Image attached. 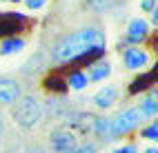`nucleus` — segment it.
I'll use <instances>...</instances> for the list:
<instances>
[{
  "instance_id": "obj_1",
  "label": "nucleus",
  "mask_w": 158,
  "mask_h": 153,
  "mask_svg": "<svg viewBox=\"0 0 158 153\" xmlns=\"http://www.w3.org/2000/svg\"><path fill=\"white\" fill-rule=\"evenodd\" d=\"M102 49H105V33L98 27H82V29H76V31L62 36L54 45L51 62L65 65L80 56H87L91 51H102Z\"/></svg>"
},
{
  "instance_id": "obj_2",
  "label": "nucleus",
  "mask_w": 158,
  "mask_h": 153,
  "mask_svg": "<svg viewBox=\"0 0 158 153\" xmlns=\"http://www.w3.org/2000/svg\"><path fill=\"white\" fill-rule=\"evenodd\" d=\"M11 118L20 129H34L40 120H43V104H40L38 96L34 93H27V96H20L14 102V109H11Z\"/></svg>"
},
{
  "instance_id": "obj_3",
  "label": "nucleus",
  "mask_w": 158,
  "mask_h": 153,
  "mask_svg": "<svg viewBox=\"0 0 158 153\" xmlns=\"http://www.w3.org/2000/svg\"><path fill=\"white\" fill-rule=\"evenodd\" d=\"M143 122V113L138 111V107H129V109H123L116 118H111V131H114V138L125 135L129 131L138 129Z\"/></svg>"
},
{
  "instance_id": "obj_4",
  "label": "nucleus",
  "mask_w": 158,
  "mask_h": 153,
  "mask_svg": "<svg viewBox=\"0 0 158 153\" xmlns=\"http://www.w3.org/2000/svg\"><path fill=\"white\" fill-rule=\"evenodd\" d=\"M120 58H123V67L127 71H140L152 65V53L140 47H125Z\"/></svg>"
},
{
  "instance_id": "obj_5",
  "label": "nucleus",
  "mask_w": 158,
  "mask_h": 153,
  "mask_svg": "<svg viewBox=\"0 0 158 153\" xmlns=\"http://www.w3.org/2000/svg\"><path fill=\"white\" fill-rule=\"evenodd\" d=\"M76 144H78L76 133H71L69 129H54L49 135V147L54 153H69Z\"/></svg>"
},
{
  "instance_id": "obj_6",
  "label": "nucleus",
  "mask_w": 158,
  "mask_h": 153,
  "mask_svg": "<svg viewBox=\"0 0 158 153\" xmlns=\"http://www.w3.org/2000/svg\"><path fill=\"white\" fill-rule=\"evenodd\" d=\"M116 100H118V87L116 84H105L102 89H98L96 93H94L91 102H94V107L100 109V111H107L116 104Z\"/></svg>"
},
{
  "instance_id": "obj_7",
  "label": "nucleus",
  "mask_w": 158,
  "mask_h": 153,
  "mask_svg": "<svg viewBox=\"0 0 158 153\" xmlns=\"http://www.w3.org/2000/svg\"><path fill=\"white\" fill-rule=\"evenodd\" d=\"M23 96V87L14 78H0V104H14Z\"/></svg>"
},
{
  "instance_id": "obj_8",
  "label": "nucleus",
  "mask_w": 158,
  "mask_h": 153,
  "mask_svg": "<svg viewBox=\"0 0 158 153\" xmlns=\"http://www.w3.org/2000/svg\"><path fill=\"white\" fill-rule=\"evenodd\" d=\"M147 33H149V22H147L145 18L136 16V18L129 20V25H127V38H129V40L140 42L143 38H147Z\"/></svg>"
},
{
  "instance_id": "obj_9",
  "label": "nucleus",
  "mask_w": 158,
  "mask_h": 153,
  "mask_svg": "<svg viewBox=\"0 0 158 153\" xmlns=\"http://www.w3.org/2000/svg\"><path fill=\"white\" fill-rule=\"evenodd\" d=\"M91 129H94V133H96L102 142L116 140L114 138V131H111V118H105V116L96 118V120H94V124H91Z\"/></svg>"
},
{
  "instance_id": "obj_10",
  "label": "nucleus",
  "mask_w": 158,
  "mask_h": 153,
  "mask_svg": "<svg viewBox=\"0 0 158 153\" xmlns=\"http://www.w3.org/2000/svg\"><path fill=\"white\" fill-rule=\"evenodd\" d=\"M111 76V65H109V60H100V62H94L89 67V82H102L105 78H109Z\"/></svg>"
},
{
  "instance_id": "obj_11",
  "label": "nucleus",
  "mask_w": 158,
  "mask_h": 153,
  "mask_svg": "<svg viewBox=\"0 0 158 153\" xmlns=\"http://www.w3.org/2000/svg\"><path fill=\"white\" fill-rule=\"evenodd\" d=\"M25 40L23 38H5L0 42V56H16L25 49Z\"/></svg>"
},
{
  "instance_id": "obj_12",
  "label": "nucleus",
  "mask_w": 158,
  "mask_h": 153,
  "mask_svg": "<svg viewBox=\"0 0 158 153\" xmlns=\"http://www.w3.org/2000/svg\"><path fill=\"white\" fill-rule=\"evenodd\" d=\"M138 111L143 113V118H156L158 113V102H156V89H152V93L140 100Z\"/></svg>"
},
{
  "instance_id": "obj_13",
  "label": "nucleus",
  "mask_w": 158,
  "mask_h": 153,
  "mask_svg": "<svg viewBox=\"0 0 158 153\" xmlns=\"http://www.w3.org/2000/svg\"><path fill=\"white\" fill-rule=\"evenodd\" d=\"M67 84H69V89H73V91H82V89L89 84V78H87L85 71H73V73L67 78Z\"/></svg>"
},
{
  "instance_id": "obj_14",
  "label": "nucleus",
  "mask_w": 158,
  "mask_h": 153,
  "mask_svg": "<svg viewBox=\"0 0 158 153\" xmlns=\"http://www.w3.org/2000/svg\"><path fill=\"white\" fill-rule=\"evenodd\" d=\"M69 153H98V147L94 142H85V144H76Z\"/></svg>"
},
{
  "instance_id": "obj_15",
  "label": "nucleus",
  "mask_w": 158,
  "mask_h": 153,
  "mask_svg": "<svg viewBox=\"0 0 158 153\" xmlns=\"http://www.w3.org/2000/svg\"><path fill=\"white\" fill-rule=\"evenodd\" d=\"M143 138H147L149 142H156L158 140V122H152L147 129H143Z\"/></svg>"
},
{
  "instance_id": "obj_16",
  "label": "nucleus",
  "mask_w": 158,
  "mask_h": 153,
  "mask_svg": "<svg viewBox=\"0 0 158 153\" xmlns=\"http://www.w3.org/2000/svg\"><path fill=\"white\" fill-rule=\"evenodd\" d=\"M25 5L29 11H38V9H43L47 5V0H25Z\"/></svg>"
},
{
  "instance_id": "obj_17",
  "label": "nucleus",
  "mask_w": 158,
  "mask_h": 153,
  "mask_svg": "<svg viewBox=\"0 0 158 153\" xmlns=\"http://www.w3.org/2000/svg\"><path fill=\"white\" fill-rule=\"evenodd\" d=\"M114 153H138V147H136V144H125L120 149H116Z\"/></svg>"
},
{
  "instance_id": "obj_18",
  "label": "nucleus",
  "mask_w": 158,
  "mask_h": 153,
  "mask_svg": "<svg viewBox=\"0 0 158 153\" xmlns=\"http://www.w3.org/2000/svg\"><path fill=\"white\" fill-rule=\"evenodd\" d=\"M140 9H143V11H152V9H156V0H140Z\"/></svg>"
},
{
  "instance_id": "obj_19",
  "label": "nucleus",
  "mask_w": 158,
  "mask_h": 153,
  "mask_svg": "<svg viewBox=\"0 0 158 153\" xmlns=\"http://www.w3.org/2000/svg\"><path fill=\"white\" fill-rule=\"evenodd\" d=\"M23 153H49L45 147H38V144H34V147H27Z\"/></svg>"
},
{
  "instance_id": "obj_20",
  "label": "nucleus",
  "mask_w": 158,
  "mask_h": 153,
  "mask_svg": "<svg viewBox=\"0 0 158 153\" xmlns=\"http://www.w3.org/2000/svg\"><path fill=\"white\" fill-rule=\"evenodd\" d=\"M2 133H5V116L0 111V140H2Z\"/></svg>"
},
{
  "instance_id": "obj_21",
  "label": "nucleus",
  "mask_w": 158,
  "mask_h": 153,
  "mask_svg": "<svg viewBox=\"0 0 158 153\" xmlns=\"http://www.w3.org/2000/svg\"><path fill=\"white\" fill-rule=\"evenodd\" d=\"M145 153H158V149L156 147H149V149H145Z\"/></svg>"
},
{
  "instance_id": "obj_22",
  "label": "nucleus",
  "mask_w": 158,
  "mask_h": 153,
  "mask_svg": "<svg viewBox=\"0 0 158 153\" xmlns=\"http://www.w3.org/2000/svg\"><path fill=\"white\" fill-rule=\"evenodd\" d=\"M0 2H16V5H18L20 0H0Z\"/></svg>"
}]
</instances>
